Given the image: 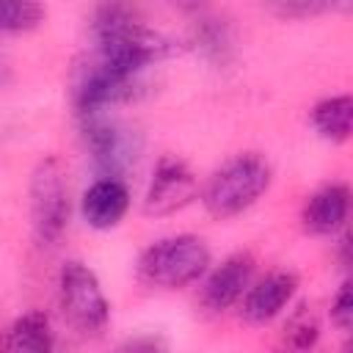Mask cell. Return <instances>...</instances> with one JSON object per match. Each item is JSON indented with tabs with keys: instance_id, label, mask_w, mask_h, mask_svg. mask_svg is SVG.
<instances>
[{
	"instance_id": "1",
	"label": "cell",
	"mask_w": 353,
	"mask_h": 353,
	"mask_svg": "<svg viewBox=\"0 0 353 353\" xmlns=\"http://www.w3.org/2000/svg\"><path fill=\"white\" fill-rule=\"evenodd\" d=\"M91 39L94 58L141 74L152 63L176 52L174 39L146 25L127 6H99L91 19Z\"/></svg>"
},
{
	"instance_id": "2",
	"label": "cell",
	"mask_w": 353,
	"mask_h": 353,
	"mask_svg": "<svg viewBox=\"0 0 353 353\" xmlns=\"http://www.w3.org/2000/svg\"><path fill=\"white\" fill-rule=\"evenodd\" d=\"M273 182V168L265 157L245 152L226 160L204 185L201 201L215 218H234L254 207Z\"/></svg>"
},
{
	"instance_id": "3",
	"label": "cell",
	"mask_w": 353,
	"mask_h": 353,
	"mask_svg": "<svg viewBox=\"0 0 353 353\" xmlns=\"http://www.w3.org/2000/svg\"><path fill=\"white\" fill-rule=\"evenodd\" d=\"M210 268V248L196 234L160 237L138 256L141 281L163 290H179L199 281Z\"/></svg>"
},
{
	"instance_id": "4",
	"label": "cell",
	"mask_w": 353,
	"mask_h": 353,
	"mask_svg": "<svg viewBox=\"0 0 353 353\" xmlns=\"http://www.w3.org/2000/svg\"><path fill=\"white\" fill-rule=\"evenodd\" d=\"M30 226L39 245H55L69 226L72 199L63 163L50 154L30 174Z\"/></svg>"
},
{
	"instance_id": "5",
	"label": "cell",
	"mask_w": 353,
	"mask_h": 353,
	"mask_svg": "<svg viewBox=\"0 0 353 353\" xmlns=\"http://www.w3.org/2000/svg\"><path fill=\"white\" fill-rule=\"evenodd\" d=\"M58 301L63 309V317L74 331L83 336H102L108 323H110V303L102 292V284L97 273L77 262L69 259L61 273H58Z\"/></svg>"
},
{
	"instance_id": "6",
	"label": "cell",
	"mask_w": 353,
	"mask_h": 353,
	"mask_svg": "<svg viewBox=\"0 0 353 353\" xmlns=\"http://www.w3.org/2000/svg\"><path fill=\"white\" fill-rule=\"evenodd\" d=\"M143 91V74L127 72L119 66H110L99 58H88L85 66H80L72 99L77 108V116L85 113H108L116 105L132 102Z\"/></svg>"
},
{
	"instance_id": "7",
	"label": "cell",
	"mask_w": 353,
	"mask_h": 353,
	"mask_svg": "<svg viewBox=\"0 0 353 353\" xmlns=\"http://www.w3.org/2000/svg\"><path fill=\"white\" fill-rule=\"evenodd\" d=\"M80 135L102 176L121 179L141 154V135L108 113L80 116Z\"/></svg>"
},
{
	"instance_id": "8",
	"label": "cell",
	"mask_w": 353,
	"mask_h": 353,
	"mask_svg": "<svg viewBox=\"0 0 353 353\" xmlns=\"http://www.w3.org/2000/svg\"><path fill=\"white\" fill-rule=\"evenodd\" d=\"M199 196V179L190 171V165L179 157H160L152 179L146 185L143 193V212L146 215H174L179 210H185L193 199Z\"/></svg>"
},
{
	"instance_id": "9",
	"label": "cell",
	"mask_w": 353,
	"mask_h": 353,
	"mask_svg": "<svg viewBox=\"0 0 353 353\" xmlns=\"http://www.w3.org/2000/svg\"><path fill=\"white\" fill-rule=\"evenodd\" d=\"M254 270H256V262L251 254L245 251H237L232 256H226L221 265H215L204 284H201V301L207 309L212 312H223L229 306H234L245 290L251 287L254 281Z\"/></svg>"
},
{
	"instance_id": "10",
	"label": "cell",
	"mask_w": 353,
	"mask_h": 353,
	"mask_svg": "<svg viewBox=\"0 0 353 353\" xmlns=\"http://www.w3.org/2000/svg\"><path fill=\"white\" fill-rule=\"evenodd\" d=\"M295 292H298V276L292 270H270L259 281H251V287L240 298L243 301L240 312L254 325L270 323L292 303Z\"/></svg>"
},
{
	"instance_id": "11",
	"label": "cell",
	"mask_w": 353,
	"mask_h": 353,
	"mask_svg": "<svg viewBox=\"0 0 353 353\" xmlns=\"http://www.w3.org/2000/svg\"><path fill=\"white\" fill-rule=\"evenodd\" d=\"M130 210V190L124 185V179H110V176H99L94 179L80 199V212L83 221L91 229H113L121 223V218Z\"/></svg>"
},
{
	"instance_id": "12",
	"label": "cell",
	"mask_w": 353,
	"mask_h": 353,
	"mask_svg": "<svg viewBox=\"0 0 353 353\" xmlns=\"http://www.w3.org/2000/svg\"><path fill=\"white\" fill-rule=\"evenodd\" d=\"M350 212V188L345 182H328L317 188L301 212L303 229L312 234H334L336 229L345 226Z\"/></svg>"
},
{
	"instance_id": "13",
	"label": "cell",
	"mask_w": 353,
	"mask_h": 353,
	"mask_svg": "<svg viewBox=\"0 0 353 353\" xmlns=\"http://www.w3.org/2000/svg\"><path fill=\"white\" fill-rule=\"evenodd\" d=\"M6 353H55V331L41 309L19 314L3 339Z\"/></svg>"
},
{
	"instance_id": "14",
	"label": "cell",
	"mask_w": 353,
	"mask_h": 353,
	"mask_svg": "<svg viewBox=\"0 0 353 353\" xmlns=\"http://www.w3.org/2000/svg\"><path fill=\"white\" fill-rule=\"evenodd\" d=\"M312 127L328 143H345L353 127V99L350 94H334L312 108Z\"/></svg>"
},
{
	"instance_id": "15",
	"label": "cell",
	"mask_w": 353,
	"mask_h": 353,
	"mask_svg": "<svg viewBox=\"0 0 353 353\" xmlns=\"http://www.w3.org/2000/svg\"><path fill=\"white\" fill-rule=\"evenodd\" d=\"M320 339V320L309 303H301L284 323V342L295 353H309Z\"/></svg>"
},
{
	"instance_id": "16",
	"label": "cell",
	"mask_w": 353,
	"mask_h": 353,
	"mask_svg": "<svg viewBox=\"0 0 353 353\" xmlns=\"http://www.w3.org/2000/svg\"><path fill=\"white\" fill-rule=\"evenodd\" d=\"M193 41L196 47L210 58V61H226V55L232 52V33L229 28L215 19V17H201L193 25Z\"/></svg>"
},
{
	"instance_id": "17",
	"label": "cell",
	"mask_w": 353,
	"mask_h": 353,
	"mask_svg": "<svg viewBox=\"0 0 353 353\" xmlns=\"http://www.w3.org/2000/svg\"><path fill=\"white\" fill-rule=\"evenodd\" d=\"M47 8L30 0H0V33H28L41 25Z\"/></svg>"
},
{
	"instance_id": "18",
	"label": "cell",
	"mask_w": 353,
	"mask_h": 353,
	"mask_svg": "<svg viewBox=\"0 0 353 353\" xmlns=\"http://www.w3.org/2000/svg\"><path fill=\"white\" fill-rule=\"evenodd\" d=\"M331 320L339 331H350L353 323V295H350V281L345 279L336 290V295L331 298Z\"/></svg>"
},
{
	"instance_id": "19",
	"label": "cell",
	"mask_w": 353,
	"mask_h": 353,
	"mask_svg": "<svg viewBox=\"0 0 353 353\" xmlns=\"http://www.w3.org/2000/svg\"><path fill=\"white\" fill-rule=\"evenodd\" d=\"M113 353H168V345L160 334H135L121 339Z\"/></svg>"
},
{
	"instance_id": "20",
	"label": "cell",
	"mask_w": 353,
	"mask_h": 353,
	"mask_svg": "<svg viewBox=\"0 0 353 353\" xmlns=\"http://www.w3.org/2000/svg\"><path fill=\"white\" fill-rule=\"evenodd\" d=\"M328 8H331L328 3H279V6H273V11L281 17H306V14L312 17V14H320Z\"/></svg>"
},
{
	"instance_id": "21",
	"label": "cell",
	"mask_w": 353,
	"mask_h": 353,
	"mask_svg": "<svg viewBox=\"0 0 353 353\" xmlns=\"http://www.w3.org/2000/svg\"><path fill=\"white\" fill-rule=\"evenodd\" d=\"M6 80V63H3V58H0V83Z\"/></svg>"
}]
</instances>
